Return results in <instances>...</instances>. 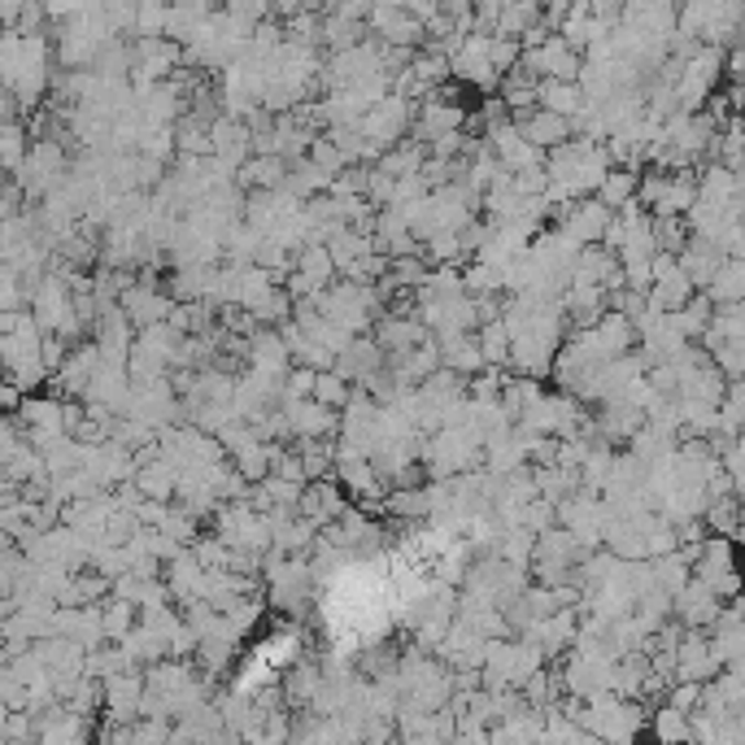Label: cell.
<instances>
[{
  "label": "cell",
  "mask_w": 745,
  "mask_h": 745,
  "mask_svg": "<svg viewBox=\"0 0 745 745\" xmlns=\"http://www.w3.org/2000/svg\"><path fill=\"white\" fill-rule=\"evenodd\" d=\"M423 162H427V144L423 140H414V135H405V140H397L375 166L379 170H388V175H414V170H423Z\"/></svg>",
  "instance_id": "11"
},
{
  "label": "cell",
  "mask_w": 745,
  "mask_h": 745,
  "mask_svg": "<svg viewBox=\"0 0 745 745\" xmlns=\"http://www.w3.org/2000/svg\"><path fill=\"white\" fill-rule=\"evenodd\" d=\"M510 345H514V336H510L505 319H493V323L480 327V349L493 367H510Z\"/></svg>",
  "instance_id": "20"
},
{
  "label": "cell",
  "mask_w": 745,
  "mask_h": 745,
  "mask_svg": "<svg viewBox=\"0 0 745 745\" xmlns=\"http://www.w3.org/2000/svg\"><path fill=\"white\" fill-rule=\"evenodd\" d=\"M26 131H31V126H22L18 119H9V123L0 126V157H4V170H9V175H18L22 162H26V153H31Z\"/></svg>",
  "instance_id": "19"
},
{
  "label": "cell",
  "mask_w": 745,
  "mask_h": 745,
  "mask_svg": "<svg viewBox=\"0 0 745 745\" xmlns=\"http://www.w3.org/2000/svg\"><path fill=\"white\" fill-rule=\"evenodd\" d=\"M742 514H745V501L737 493L711 497L707 510H702L707 527H711V532H724V536H742Z\"/></svg>",
  "instance_id": "14"
},
{
  "label": "cell",
  "mask_w": 745,
  "mask_h": 745,
  "mask_svg": "<svg viewBox=\"0 0 745 745\" xmlns=\"http://www.w3.org/2000/svg\"><path fill=\"white\" fill-rule=\"evenodd\" d=\"M514 123H519V131H523L532 144H541L545 153L558 148L563 140H571V119H563V114H554V110H545V105H536V110H527V114H514Z\"/></svg>",
  "instance_id": "4"
},
{
  "label": "cell",
  "mask_w": 745,
  "mask_h": 745,
  "mask_svg": "<svg viewBox=\"0 0 745 745\" xmlns=\"http://www.w3.org/2000/svg\"><path fill=\"white\" fill-rule=\"evenodd\" d=\"M354 379L349 375H341L336 367L332 371H319V388H314V397L323 401V405H336V410H345L349 405V397H354Z\"/></svg>",
  "instance_id": "21"
},
{
  "label": "cell",
  "mask_w": 745,
  "mask_h": 745,
  "mask_svg": "<svg viewBox=\"0 0 745 745\" xmlns=\"http://www.w3.org/2000/svg\"><path fill=\"white\" fill-rule=\"evenodd\" d=\"M332 184H336V175H332V170H323V166H314L310 157H301L297 166H288V179H283L279 188H288L297 201H314V197L332 192Z\"/></svg>",
  "instance_id": "8"
},
{
  "label": "cell",
  "mask_w": 745,
  "mask_h": 745,
  "mask_svg": "<svg viewBox=\"0 0 745 745\" xmlns=\"http://www.w3.org/2000/svg\"><path fill=\"white\" fill-rule=\"evenodd\" d=\"M580 70H585V53L554 31V35L541 44V79H571V84H576Z\"/></svg>",
  "instance_id": "5"
},
{
  "label": "cell",
  "mask_w": 745,
  "mask_h": 745,
  "mask_svg": "<svg viewBox=\"0 0 745 745\" xmlns=\"http://www.w3.org/2000/svg\"><path fill=\"white\" fill-rule=\"evenodd\" d=\"M654 576H658V589H667L671 598L693 580V563L680 554V549H671V554H663V558H654Z\"/></svg>",
  "instance_id": "18"
},
{
  "label": "cell",
  "mask_w": 745,
  "mask_h": 745,
  "mask_svg": "<svg viewBox=\"0 0 745 745\" xmlns=\"http://www.w3.org/2000/svg\"><path fill=\"white\" fill-rule=\"evenodd\" d=\"M693 292H698V283L689 279V270L676 262L667 275H658L654 279V288H649V305L654 310H663V314H676V310H685L689 301H693Z\"/></svg>",
  "instance_id": "6"
},
{
  "label": "cell",
  "mask_w": 745,
  "mask_h": 745,
  "mask_svg": "<svg viewBox=\"0 0 745 745\" xmlns=\"http://www.w3.org/2000/svg\"><path fill=\"white\" fill-rule=\"evenodd\" d=\"M414 114H419V105H414L410 97L392 92V97H383L379 105L367 110V119H363V135H367V140H379L383 148H392L397 140H405V135H410Z\"/></svg>",
  "instance_id": "1"
},
{
  "label": "cell",
  "mask_w": 745,
  "mask_h": 745,
  "mask_svg": "<svg viewBox=\"0 0 745 745\" xmlns=\"http://www.w3.org/2000/svg\"><path fill=\"white\" fill-rule=\"evenodd\" d=\"M689 241H693V227L685 214H654V245L663 253H685Z\"/></svg>",
  "instance_id": "16"
},
{
  "label": "cell",
  "mask_w": 745,
  "mask_h": 745,
  "mask_svg": "<svg viewBox=\"0 0 745 745\" xmlns=\"http://www.w3.org/2000/svg\"><path fill=\"white\" fill-rule=\"evenodd\" d=\"M737 179H742V192H745V166H742V170H737Z\"/></svg>",
  "instance_id": "29"
},
{
  "label": "cell",
  "mask_w": 745,
  "mask_h": 745,
  "mask_svg": "<svg viewBox=\"0 0 745 745\" xmlns=\"http://www.w3.org/2000/svg\"><path fill=\"white\" fill-rule=\"evenodd\" d=\"M367 197H371L375 210H383V205H397V175H388V170H371V184H367Z\"/></svg>",
  "instance_id": "27"
},
{
  "label": "cell",
  "mask_w": 745,
  "mask_h": 745,
  "mask_svg": "<svg viewBox=\"0 0 745 745\" xmlns=\"http://www.w3.org/2000/svg\"><path fill=\"white\" fill-rule=\"evenodd\" d=\"M720 611H724V598L707 580H698V576L676 593V620L685 623V627H715Z\"/></svg>",
  "instance_id": "3"
},
{
  "label": "cell",
  "mask_w": 745,
  "mask_h": 745,
  "mask_svg": "<svg viewBox=\"0 0 745 745\" xmlns=\"http://www.w3.org/2000/svg\"><path fill=\"white\" fill-rule=\"evenodd\" d=\"M192 554L210 567V571H219V567H232V545L219 536V532H210V536H197L192 541Z\"/></svg>",
  "instance_id": "24"
},
{
  "label": "cell",
  "mask_w": 745,
  "mask_h": 745,
  "mask_svg": "<svg viewBox=\"0 0 745 745\" xmlns=\"http://www.w3.org/2000/svg\"><path fill=\"white\" fill-rule=\"evenodd\" d=\"M649 733L658 742H693V720H689V711L663 702L658 711H649Z\"/></svg>",
  "instance_id": "13"
},
{
  "label": "cell",
  "mask_w": 745,
  "mask_h": 745,
  "mask_svg": "<svg viewBox=\"0 0 745 745\" xmlns=\"http://www.w3.org/2000/svg\"><path fill=\"white\" fill-rule=\"evenodd\" d=\"M44 22H48V9H44V0H26L13 26H18L22 35H40V31H44Z\"/></svg>",
  "instance_id": "28"
},
{
  "label": "cell",
  "mask_w": 745,
  "mask_h": 745,
  "mask_svg": "<svg viewBox=\"0 0 745 745\" xmlns=\"http://www.w3.org/2000/svg\"><path fill=\"white\" fill-rule=\"evenodd\" d=\"M715 297V305H733V301H745V257H724L720 275L711 279L707 288Z\"/></svg>",
  "instance_id": "15"
},
{
  "label": "cell",
  "mask_w": 745,
  "mask_h": 745,
  "mask_svg": "<svg viewBox=\"0 0 745 745\" xmlns=\"http://www.w3.org/2000/svg\"><path fill=\"white\" fill-rule=\"evenodd\" d=\"M698 188H702V201L733 205V197L742 192V179H737V170H729L724 162H707V166L698 170Z\"/></svg>",
  "instance_id": "10"
},
{
  "label": "cell",
  "mask_w": 745,
  "mask_h": 745,
  "mask_svg": "<svg viewBox=\"0 0 745 745\" xmlns=\"http://www.w3.org/2000/svg\"><path fill=\"white\" fill-rule=\"evenodd\" d=\"M715 367L729 379H745V336H729V345L715 349Z\"/></svg>",
  "instance_id": "25"
},
{
  "label": "cell",
  "mask_w": 745,
  "mask_h": 745,
  "mask_svg": "<svg viewBox=\"0 0 745 745\" xmlns=\"http://www.w3.org/2000/svg\"><path fill=\"white\" fill-rule=\"evenodd\" d=\"M742 126H745V114H742Z\"/></svg>",
  "instance_id": "30"
},
{
  "label": "cell",
  "mask_w": 745,
  "mask_h": 745,
  "mask_svg": "<svg viewBox=\"0 0 745 745\" xmlns=\"http://www.w3.org/2000/svg\"><path fill=\"white\" fill-rule=\"evenodd\" d=\"M541 105L554 110V114H563V119H571V114H580V110L589 105V97H585L580 79H576V84H571V79H541Z\"/></svg>",
  "instance_id": "9"
},
{
  "label": "cell",
  "mask_w": 745,
  "mask_h": 745,
  "mask_svg": "<svg viewBox=\"0 0 745 745\" xmlns=\"http://www.w3.org/2000/svg\"><path fill=\"white\" fill-rule=\"evenodd\" d=\"M463 283H467V292L471 297H480V292H505V279H501V266L493 262H471L467 270H463Z\"/></svg>",
  "instance_id": "22"
},
{
  "label": "cell",
  "mask_w": 745,
  "mask_h": 745,
  "mask_svg": "<svg viewBox=\"0 0 745 745\" xmlns=\"http://www.w3.org/2000/svg\"><path fill=\"white\" fill-rule=\"evenodd\" d=\"M702 698H707V685H702V680H671V689H667V702L680 707V711H698Z\"/></svg>",
  "instance_id": "26"
},
{
  "label": "cell",
  "mask_w": 745,
  "mask_h": 745,
  "mask_svg": "<svg viewBox=\"0 0 745 745\" xmlns=\"http://www.w3.org/2000/svg\"><path fill=\"white\" fill-rule=\"evenodd\" d=\"M724 248L715 245V241H707V236H693L685 253H680V266L689 270V279L698 283V288H711V279L720 275V266H724Z\"/></svg>",
  "instance_id": "7"
},
{
  "label": "cell",
  "mask_w": 745,
  "mask_h": 745,
  "mask_svg": "<svg viewBox=\"0 0 745 745\" xmlns=\"http://www.w3.org/2000/svg\"><path fill=\"white\" fill-rule=\"evenodd\" d=\"M297 270H301V275H310L319 288H332V283L341 279L336 257H332V248L323 245V241H310L305 248H297Z\"/></svg>",
  "instance_id": "12"
},
{
  "label": "cell",
  "mask_w": 745,
  "mask_h": 745,
  "mask_svg": "<svg viewBox=\"0 0 745 745\" xmlns=\"http://www.w3.org/2000/svg\"><path fill=\"white\" fill-rule=\"evenodd\" d=\"M636 188H641V175L627 170V166H615V170L602 179V188H598L593 197H602L611 210H623L627 201H636Z\"/></svg>",
  "instance_id": "17"
},
{
  "label": "cell",
  "mask_w": 745,
  "mask_h": 745,
  "mask_svg": "<svg viewBox=\"0 0 745 745\" xmlns=\"http://www.w3.org/2000/svg\"><path fill=\"white\" fill-rule=\"evenodd\" d=\"M724 671V663L715 658V649H711V636H707V627H685V636H680V645H676V680H715Z\"/></svg>",
  "instance_id": "2"
},
{
  "label": "cell",
  "mask_w": 745,
  "mask_h": 745,
  "mask_svg": "<svg viewBox=\"0 0 745 745\" xmlns=\"http://www.w3.org/2000/svg\"><path fill=\"white\" fill-rule=\"evenodd\" d=\"M310 162L314 166H323V170H332V175H341V170H349V157H345V148L327 135V131H319L314 140H310Z\"/></svg>",
  "instance_id": "23"
}]
</instances>
